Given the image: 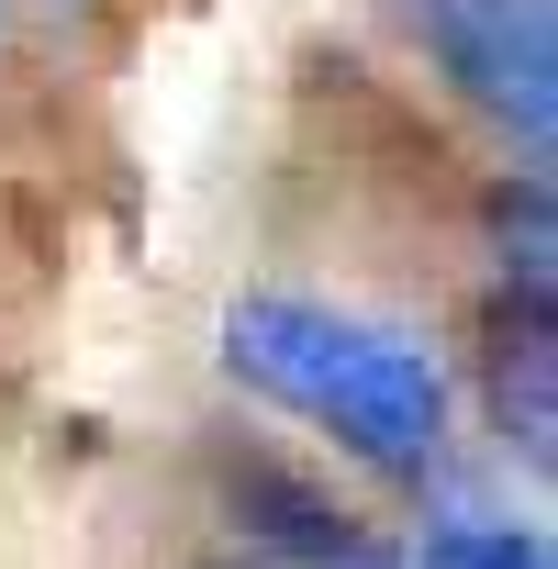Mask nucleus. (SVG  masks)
Instances as JSON below:
<instances>
[{
    "label": "nucleus",
    "instance_id": "f257e3e1",
    "mask_svg": "<svg viewBox=\"0 0 558 569\" xmlns=\"http://www.w3.org/2000/svg\"><path fill=\"white\" fill-rule=\"evenodd\" d=\"M223 369L246 391H268L279 413L325 425L347 458L413 480L436 469L447 447V380L413 336L369 325V313H336V302H302V291H257L223 313Z\"/></svg>",
    "mask_w": 558,
    "mask_h": 569
},
{
    "label": "nucleus",
    "instance_id": "f03ea898",
    "mask_svg": "<svg viewBox=\"0 0 558 569\" xmlns=\"http://www.w3.org/2000/svg\"><path fill=\"white\" fill-rule=\"evenodd\" d=\"M413 34L458 79L469 112H491L525 157H547V123H558V12L547 0H413Z\"/></svg>",
    "mask_w": 558,
    "mask_h": 569
},
{
    "label": "nucleus",
    "instance_id": "7ed1b4c3",
    "mask_svg": "<svg viewBox=\"0 0 558 569\" xmlns=\"http://www.w3.org/2000/svg\"><path fill=\"white\" fill-rule=\"evenodd\" d=\"M223 513L246 525V547H268L279 569H402L380 525H358L336 491H313L279 458H235L223 469Z\"/></svg>",
    "mask_w": 558,
    "mask_h": 569
},
{
    "label": "nucleus",
    "instance_id": "20e7f679",
    "mask_svg": "<svg viewBox=\"0 0 558 569\" xmlns=\"http://www.w3.org/2000/svg\"><path fill=\"white\" fill-rule=\"evenodd\" d=\"M502 425L547 458V302H525L502 325Z\"/></svg>",
    "mask_w": 558,
    "mask_h": 569
},
{
    "label": "nucleus",
    "instance_id": "39448f33",
    "mask_svg": "<svg viewBox=\"0 0 558 569\" xmlns=\"http://www.w3.org/2000/svg\"><path fill=\"white\" fill-rule=\"evenodd\" d=\"M413 569H558L547 558V536L536 525H480V513H458V525H436L425 536V558Z\"/></svg>",
    "mask_w": 558,
    "mask_h": 569
},
{
    "label": "nucleus",
    "instance_id": "423d86ee",
    "mask_svg": "<svg viewBox=\"0 0 558 569\" xmlns=\"http://www.w3.org/2000/svg\"><path fill=\"white\" fill-rule=\"evenodd\" d=\"M502 246H514L502 268L525 279V291H547V190H536V179H525V201L502 190Z\"/></svg>",
    "mask_w": 558,
    "mask_h": 569
}]
</instances>
